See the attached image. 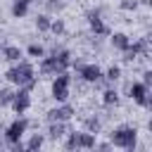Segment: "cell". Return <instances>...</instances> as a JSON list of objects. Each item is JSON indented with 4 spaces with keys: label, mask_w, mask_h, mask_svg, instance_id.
Here are the masks:
<instances>
[{
    "label": "cell",
    "mask_w": 152,
    "mask_h": 152,
    "mask_svg": "<svg viewBox=\"0 0 152 152\" xmlns=\"http://www.w3.org/2000/svg\"><path fill=\"white\" fill-rule=\"evenodd\" d=\"M5 81L12 83V86H21V88H26L28 93H31V90L36 88V83H38L36 71H33V64H31L28 59L14 62V64L5 71Z\"/></svg>",
    "instance_id": "6da1fadb"
},
{
    "label": "cell",
    "mask_w": 152,
    "mask_h": 152,
    "mask_svg": "<svg viewBox=\"0 0 152 152\" xmlns=\"http://www.w3.org/2000/svg\"><path fill=\"white\" fill-rule=\"evenodd\" d=\"M109 145L133 152L135 145H138V131H135L133 126H116V128L109 133Z\"/></svg>",
    "instance_id": "7a4b0ae2"
},
{
    "label": "cell",
    "mask_w": 152,
    "mask_h": 152,
    "mask_svg": "<svg viewBox=\"0 0 152 152\" xmlns=\"http://www.w3.org/2000/svg\"><path fill=\"white\" fill-rule=\"evenodd\" d=\"M50 93H52L55 102H66L69 95H71V76H69L66 71L57 74V76L52 78V88H50Z\"/></svg>",
    "instance_id": "3957f363"
},
{
    "label": "cell",
    "mask_w": 152,
    "mask_h": 152,
    "mask_svg": "<svg viewBox=\"0 0 152 152\" xmlns=\"http://www.w3.org/2000/svg\"><path fill=\"white\" fill-rule=\"evenodd\" d=\"M126 93H128V97H133V102H138L142 109H150V107H152V93H150V88H147L142 81L128 83V86H126Z\"/></svg>",
    "instance_id": "277c9868"
},
{
    "label": "cell",
    "mask_w": 152,
    "mask_h": 152,
    "mask_svg": "<svg viewBox=\"0 0 152 152\" xmlns=\"http://www.w3.org/2000/svg\"><path fill=\"white\" fill-rule=\"evenodd\" d=\"M88 26H90V33L93 36H100V38H104V36L112 33V28L102 19V7H95V10L88 12Z\"/></svg>",
    "instance_id": "5b68a950"
},
{
    "label": "cell",
    "mask_w": 152,
    "mask_h": 152,
    "mask_svg": "<svg viewBox=\"0 0 152 152\" xmlns=\"http://www.w3.org/2000/svg\"><path fill=\"white\" fill-rule=\"evenodd\" d=\"M28 131V119H24V114L19 116V119H14L10 126H5V140L12 145V142H17V140H21L24 138V133Z\"/></svg>",
    "instance_id": "8992f818"
},
{
    "label": "cell",
    "mask_w": 152,
    "mask_h": 152,
    "mask_svg": "<svg viewBox=\"0 0 152 152\" xmlns=\"http://www.w3.org/2000/svg\"><path fill=\"white\" fill-rule=\"evenodd\" d=\"M38 69H40V74H43V76H57V74L66 71L69 66L59 64V62H57L52 55H48V52H45V55L40 57V66H38Z\"/></svg>",
    "instance_id": "52a82bcc"
},
{
    "label": "cell",
    "mask_w": 152,
    "mask_h": 152,
    "mask_svg": "<svg viewBox=\"0 0 152 152\" xmlns=\"http://www.w3.org/2000/svg\"><path fill=\"white\" fill-rule=\"evenodd\" d=\"M12 109L21 116V114H26V109L31 107V95H28V90L26 88H21V86H17V90H14V97H12Z\"/></svg>",
    "instance_id": "ba28073f"
},
{
    "label": "cell",
    "mask_w": 152,
    "mask_h": 152,
    "mask_svg": "<svg viewBox=\"0 0 152 152\" xmlns=\"http://www.w3.org/2000/svg\"><path fill=\"white\" fill-rule=\"evenodd\" d=\"M74 114H76V109L69 102H57V107L48 112V121H69Z\"/></svg>",
    "instance_id": "9c48e42d"
},
{
    "label": "cell",
    "mask_w": 152,
    "mask_h": 152,
    "mask_svg": "<svg viewBox=\"0 0 152 152\" xmlns=\"http://www.w3.org/2000/svg\"><path fill=\"white\" fill-rule=\"evenodd\" d=\"M102 76V69L97 66V64H81L78 69H76V78H81V81H86V83H95L97 78Z\"/></svg>",
    "instance_id": "30bf717a"
},
{
    "label": "cell",
    "mask_w": 152,
    "mask_h": 152,
    "mask_svg": "<svg viewBox=\"0 0 152 152\" xmlns=\"http://www.w3.org/2000/svg\"><path fill=\"white\" fill-rule=\"evenodd\" d=\"M69 133V126H66V121H50V128H48V140H59V138H64Z\"/></svg>",
    "instance_id": "8fae6325"
},
{
    "label": "cell",
    "mask_w": 152,
    "mask_h": 152,
    "mask_svg": "<svg viewBox=\"0 0 152 152\" xmlns=\"http://www.w3.org/2000/svg\"><path fill=\"white\" fill-rule=\"evenodd\" d=\"M76 142H78V150H93L95 147V133H88V131H76Z\"/></svg>",
    "instance_id": "7c38bea8"
},
{
    "label": "cell",
    "mask_w": 152,
    "mask_h": 152,
    "mask_svg": "<svg viewBox=\"0 0 152 152\" xmlns=\"http://www.w3.org/2000/svg\"><path fill=\"white\" fill-rule=\"evenodd\" d=\"M109 43H112V48L114 50H126L128 45H131V38L126 36V33H109Z\"/></svg>",
    "instance_id": "4fadbf2b"
},
{
    "label": "cell",
    "mask_w": 152,
    "mask_h": 152,
    "mask_svg": "<svg viewBox=\"0 0 152 152\" xmlns=\"http://www.w3.org/2000/svg\"><path fill=\"white\" fill-rule=\"evenodd\" d=\"M119 100H121V97H119V90H116V88L109 86V88L102 90V104H104V107H116Z\"/></svg>",
    "instance_id": "5bb4252c"
},
{
    "label": "cell",
    "mask_w": 152,
    "mask_h": 152,
    "mask_svg": "<svg viewBox=\"0 0 152 152\" xmlns=\"http://www.w3.org/2000/svg\"><path fill=\"white\" fill-rule=\"evenodd\" d=\"M2 57L14 64V62H19L24 55H21V48H17V45H5V48H2Z\"/></svg>",
    "instance_id": "9a60e30c"
},
{
    "label": "cell",
    "mask_w": 152,
    "mask_h": 152,
    "mask_svg": "<svg viewBox=\"0 0 152 152\" xmlns=\"http://www.w3.org/2000/svg\"><path fill=\"white\" fill-rule=\"evenodd\" d=\"M100 126H102V121H100V116H95V114H90V116H86L83 119V128L88 131V133H100Z\"/></svg>",
    "instance_id": "2e32d148"
},
{
    "label": "cell",
    "mask_w": 152,
    "mask_h": 152,
    "mask_svg": "<svg viewBox=\"0 0 152 152\" xmlns=\"http://www.w3.org/2000/svg\"><path fill=\"white\" fill-rule=\"evenodd\" d=\"M43 142H45V135H40V133H33L28 140H26V150H31V152H36V150H40L43 147Z\"/></svg>",
    "instance_id": "e0dca14e"
},
{
    "label": "cell",
    "mask_w": 152,
    "mask_h": 152,
    "mask_svg": "<svg viewBox=\"0 0 152 152\" xmlns=\"http://www.w3.org/2000/svg\"><path fill=\"white\" fill-rule=\"evenodd\" d=\"M26 14H28V5L14 0V2H12V17H14V19H24Z\"/></svg>",
    "instance_id": "ac0fdd59"
},
{
    "label": "cell",
    "mask_w": 152,
    "mask_h": 152,
    "mask_svg": "<svg viewBox=\"0 0 152 152\" xmlns=\"http://www.w3.org/2000/svg\"><path fill=\"white\" fill-rule=\"evenodd\" d=\"M45 5V14H57L64 10V0H43Z\"/></svg>",
    "instance_id": "d6986e66"
},
{
    "label": "cell",
    "mask_w": 152,
    "mask_h": 152,
    "mask_svg": "<svg viewBox=\"0 0 152 152\" xmlns=\"http://www.w3.org/2000/svg\"><path fill=\"white\" fill-rule=\"evenodd\" d=\"M50 14H36V28L40 31V33H48L50 31Z\"/></svg>",
    "instance_id": "ffe728a7"
},
{
    "label": "cell",
    "mask_w": 152,
    "mask_h": 152,
    "mask_svg": "<svg viewBox=\"0 0 152 152\" xmlns=\"http://www.w3.org/2000/svg\"><path fill=\"white\" fill-rule=\"evenodd\" d=\"M26 52H28V57H36V59H40V57L45 55V48H43L40 43H31V45L26 48Z\"/></svg>",
    "instance_id": "44dd1931"
},
{
    "label": "cell",
    "mask_w": 152,
    "mask_h": 152,
    "mask_svg": "<svg viewBox=\"0 0 152 152\" xmlns=\"http://www.w3.org/2000/svg\"><path fill=\"white\" fill-rule=\"evenodd\" d=\"M102 74H104V78H107L109 83H116V81L121 78V69H119V66H114V64H112L107 71H102Z\"/></svg>",
    "instance_id": "7402d4cb"
},
{
    "label": "cell",
    "mask_w": 152,
    "mask_h": 152,
    "mask_svg": "<svg viewBox=\"0 0 152 152\" xmlns=\"http://www.w3.org/2000/svg\"><path fill=\"white\" fill-rule=\"evenodd\" d=\"M12 97H14V90L10 88V86H2L0 88V104L5 107V104H10L12 102Z\"/></svg>",
    "instance_id": "603a6c76"
},
{
    "label": "cell",
    "mask_w": 152,
    "mask_h": 152,
    "mask_svg": "<svg viewBox=\"0 0 152 152\" xmlns=\"http://www.w3.org/2000/svg\"><path fill=\"white\" fill-rule=\"evenodd\" d=\"M64 31H66V26H64V21H62V19H52V21H50V33L62 36Z\"/></svg>",
    "instance_id": "cb8c5ba5"
},
{
    "label": "cell",
    "mask_w": 152,
    "mask_h": 152,
    "mask_svg": "<svg viewBox=\"0 0 152 152\" xmlns=\"http://www.w3.org/2000/svg\"><path fill=\"white\" fill-rule=\"evenodd\" d=\"M138 5H140V0H119V7H121L124 12H135Z\"/></svg>",
    "instance_id": "d4e9b609"
},
{
    "label": "cell",
    "mask_w": 152,
    "mask_h": 152,
    "mask_svg": "<svg viewBox=\"0 0 152 152\" xmlns=\"http://www.w3.org/2000/svg\"><path fill=\"white\" fill-rule=\"evenodd\" d=\"M64 147H66V150H78V142H76V131H69Z\"/></svg>",
    "instance_id": "484cf974"
},
{
    "label": "cell",
    "mask_w": 152,
    "mask_h": 152,
    "mask_svg": "<svg viewBox=\"0 0 152 152\" xmlns=\"http://www.w3.org/2000/svg\"><path fill=\"white\" fill-rule=\"evenodd\" d=\"M142 83H145L147 88L152 86V71H145V74H142Z\"/></svg>",
    "instance_id": "4316f807"
},
{
    "label": "cell",
    "mask_w": 152,
    "mask_h": 152,
    "mask_svg": "<svg viewBox=\"0 0 152 152\" xmlns=\"http://www.w3.org/2000/svg\"><path fill=\"white\" fill-rule=\"evenodd\" d=\"M109 147H112L109 142H95V147H93V150H102V152H104V150H109Z\"/></svg>",
    "instance_id": "83f0119b"
},
{
    "label": "cell",
    "mask_w": 152,
    "mask_h": 152,
    "mask_svg": "<svg viewBox=\"0 0 152 152\" xmlns=\"http://www.w3.org/2000/svg\"><path fill=\"white\" fill-rule=\"evenodd\" d=\"M19 2H26V5H31V2H36V0H19Z\"/></svg>",
    "instance_id": "f1b7e54d"
},
{
    "label": "cell",
    "mask_w": 152,
    "mask_h": 152,
    "mask_svg": "<svg viewBox=\"0 0 152 152\" xmlns=\"http://www.w3.org/2000/svg\"><path fill=\"white\" fill-rule=\"evenodd\" d=\"M2 131H5V124H2V121H0V133H2Z\"/></svg>",
    "instance_id": "f546056e"
},
{
    "label": "cell",
    "mask_w": 152,
    "mask_h": 152,
    "mask_svg": "<svg viewBox=\"0 0 152 152\" xmlns=\"http://www.w3.org/2000/svg\"><path fill=\"white\" fill-rule=\"evenodd\" d=\"M0 55H2V48H0Z\"/></svg>",
    "instance_id": "4dcf8cb0"
},
{
    "label": "cell",
    "mask_w": 152,
    "mask_h": 152,
    "mask_svg": "<svg viewBox=\"0 0 152 152\" xmlns=\"http://www.w3.org/2000/svg\"><path fill=\"white\" fill-rule=\"evenodd\" d=\"M0 28H2V24H0Z\"/></svg>",
    "instance_id": "1f68e13d"
},
{
    "label": "cell",
    "mask_w": 152,
    "mask_h": 152,
    "mask_svg": "<svg viewBox=\"0 0 152 152\" xmlns=\"http://www.w3.org/2000/svg\"><path fill=\"white\" fill-rule=\"evenodd\" d=\"M64 2H66V0H64Z\"/></svg>",
    "instance_id": "d6a6232c"
}]
</instances>
